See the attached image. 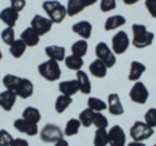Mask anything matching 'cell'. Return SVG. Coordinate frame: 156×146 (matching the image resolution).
Returning a JSON list of instances; mask_svg holds the SVG:
<instances>
[{"label":"cell","mask_w":156,"mask_h":146,"mask_svg":"<svg viewBox=\"0 0 156 146\" xmlns=\"http://www.w3.org/2000/svg\"><path fill=\"white\" fill-rule=\"evenodd\" d=\"M94 146H108V130L96 129L94 134Z\"/></svg>","instance_id":"34"},{"label":"cell","mask_w":156,"mask_h":146,"mask_svg":"<svg viewBox=\"0 0 156 146\" xmlns=\"http://www.w3.org/2000/svg\"><path fill=\"white\" fill-rule=\"evenodd\" d=\"M89 69H90L91 75L94 77H96V78H104V77L107 76V72H108L107 65L103 61H100L99 59H95L94 61H92L90 64V67H89Z\"/></svg>","instance_id":"23"},{"label":"cell","mask_w":156,"mask_h":146,"mask_svg":"<svg viewBox=\"0 0 156 146\" xmlns=\"http://www.w3.org/2000/svg\"><path fill=\"white\" fill-rule=\"evenodd\" d=\"M64 138V132L55 124H46L41 132V140L47 144H55Z\"/></svg>","instance_id":"7"},{"label":"cell","mask_w":156,"mask_h":146,"mask_svg":"<svg viewBox=\"0 0 156 146\" xmlns=\"http://www.w3.org/2000/svg\"><path fill=\"white\" fill-rule=\"evenodd\" d=\"M64 63H65V65H66L68 69L76 71V72L81 71V69H82V67H83V64H85L83 57L76 56V55H73V53H72V55H68V56L65 57Z\"/></svg>","instance_id":"25"},{"label":"cell","mask_w":156,"mask_h":146,"mask_svg":"<svg viewBox=\"0 0 156 146\" xmlns=\"http://www.w3.org/2000/svg\"><path fill=\"white\" fill-rule=\"evenodd\" d=\"M87 50H89V45L85 39H80V41H76L72 45V53L76 56H80V57H83Z\"/></svg>","instance_id":"32"},{"label":"cell","mask_w":156,"mask_h":146,"mask_svg":"<svg viewBox=\"0 0 156 146\" xmlns=\"http://www.w3.org/2000/svg\"><path fill=\"white\" fill-rule=\"evenodd\" d=\"M38 72L43 78L50 81V82H55L61 77V68L60 64L55 60L48 59L46 61H43L39 64L38 67Z\"/></svg>","instance_id":"3"},{"label":"cell","mask_w":156,"mask_h":146,"mask_svg":"<svg viewBox=\"0 0 156 146\" xmlns=\"http://www.w3.org/2000/svg\"><path fill=\"white\" fill-rule=\"evenodd\" d=\"M95 55L96 59L103 61L107 68H112L116 64V55L112 51V48L107 45L105 42H99L95 47Z\"/></svg>","instance_id":"5"},{"label":"cell","mask_w":156,"mask_h":146,"mask_svg":"<svg viewBox=\"0 0 156 146\" xmlns=\"http://www.w3.org/2000/svg\"><path fill=\"white\" fill-rule=\"evenodd\" d=\"M22 118L25 120H27V121H30V123L38 124L42 119V115H41V111H39L38 108L29 106L22 111Z\"/></svg>","instance_id":"26"},{"label":"cell","mask_w":156,"mask_h":146,"mask_svg":"<svg viewBox=\"0 0 156 146\" xmlns=\"http://www.w3.org/2000/svg\"><path fill=\"white\" fill-rule=\"evenodd\" d=\"M9 2H11V8H13L18 13L26 7V0H9Z\"/></svg>","instance_id":"41"},{"label":"cell","mask_w":156,"mask_h":146,"mask_svg":"<svg viewBox=\"0 0 156 146\" xmlns=\"http://www.w3.org/2000/svg\"><path fill=\"white\" fill-rule=\"evenodd\" d=\"M154 146H156V144H155V145H154Z\"/></svg>","instance_id":"48"},{"label":"cell","mask_w":156,"mask_h":146,"mask_svg":"<svg viewBox=\"0 0 156 146\" xmlns=\"http://www.w3.org/2000/svg\"><path fill=\"white\" fill-rule=\"evenodd\" d=\"M144 123L150 125L151 128H155L156 126V108H148L147 112L144 114Z\"/></svg>","instance_id":"37"},{"label":"cell","mask_w":156,"mask_h":146,"mask_svg":"<svg viewBox=\"0 0 156 146\" xmlns=\"http://www.w3.org/2000/svg\"><path fill=\"white\" fill-rule=\"evenodd\" d=\"M87 107L91 108L94 112H103V111L107 110V103L103 99L95 98V97H90L87 99Z\"/></svg>","instance_id":"33"},{"label":"cell","mask_w":156,"mask_h":146,"mask_svg":"<svg viewBox=\"0 0 156 146\" xmlns=\"http://www.w3.org/2000/svg\"><path fill=\"white\" fill-rule=\"evenodd\" d=\"M122 2L126 4V5H134V4L140 2V0H122Z\"/></svg>","instance_id":"45"},{"label":"cell","mask_w":156,"mask_h":146,"mask_svg":"<svg viewBox=\"0 0 156 146\" xmlns=\"http://www.w3.org/2000/svg\"><path fill=\"white\" fill-rule=\"evenodd\" d=\"M11 146H29V142L23 138H14Z\"/></svg>","instance_id":"42"},{"label":"cell","mask_w":156,"mask_h":146,"mask_svg":"<svg viewBox=\"0 0 156 146\" xmlns=\"http://www.w3.org/2000/svg\"><path fill=\"white\" fill-rule=\"evenodd\" d=\"M144 5H146V9L148 11L150 16L152 18H156V0H146Z\"/></svg>","instance_id":"40"},{"label":"cell","mask_w":156,"mask_h":146,"mask_svg":"<svg viewBox=\"0 0 156 146\" xmlns=\"http://www.w3.org/2000/svg\"><path fill=\"white\" fill-rule=\"evenodd\" d=\"M152 134L154 128H151L144 121H135L130 128V137L133 138V141H138V142H143V141L148 140Z\"/></svg>","instance_id":"4"},{"label":"cell","mask_w":156,"mask_h":146,"mask_svg":"<svg viewBox=\"0 0 156 146\" xmlns=\"http://www.w3.org/2000/svg\"><path fill=\"white\" fill-rule=\"evenodd\" d=\"M58 91L62 94V95H68V97H72L76 93L80 91V87H78V82L77 80H68V81H61L58 84Z\"/></svg>","instance_id":"21"},{"label":"cell","mask_w":156,"mask_h":146,"mask_svg":"<svg viewBox=\"0 0 156 146\" xmlns=\"http://www.w3.org/2000/svg\"><path fill=\"white\" fill-rule=\"evenodd\" d=\"M52 25L53 24L48 17L41 16V14H35V16L33 17V20H31V25L30 26L42 37V35H44V34L51 31Z\"/></svg>","instance_id":"9"},{"label":"cell","mask_w":156,"mask_h":146,"mask_svg":"<svg viewBox=\"0 0 156 146\" xmlns=\"http://www.w3.org/2000/svg\"><path fill=\"white\" fill-rule=\"evenodd\" d=\"M130 46V39L126 31H119L116 33L112 38V51L115 55H122L128 51Z\"/></svg>","instance_id":"8"},{"label":"cell","mask_w":156,"mask_h":146,"mask_svg":"<svg viewBox=\"0 0 156 146\" xmlns=\"http://www.w3.org/2000/svg\"><path fill=\"white\" fill-rule=\"evenodd\" d=\"M94 115L95 112L92 111L91 108H85L81 111V114L78 115V120H80V123L82 126H85V128H89V126L92 125V120H94Z\"/></svg>","instance_id":"31"},{"label":"cell","mask_w":156,"mask_h":146,"mask_svg":"<svg viewBox=\"0 0 156 146\" xmlns=\"http://www.w3.org/2000/svg\"><path fill=\"white\" fill-rule=\"evenodd\" d=\"M2 59H3V53H2V48H0V61H2Z\"/></svg>","instance_id":"47"},{"label":"cell","mask_w":156,"mask_h":146,"mask_svg":"<svg viewBox=\"0 0 156 146\" xmlns=\"http://www.w3.org/2000/svg\"><path fill=\"white\" fill-rule=\"evenodd\" d=\"M98 2V0H83V3H85V5L86 7H91V5H94V4Z\"/></svg>","instance_id":"46"},{"label":"cell","mask_w":156,"mask_h":146,"mask_svg":"<svg viewBox=\"0 0 156 146\" xmlns=\"http://www.w3.org/2000/svg\"><path fill=\"white\" fill-rule=\"evenodd\" d=\"M42 8L47 13V17L52 24H61L66 17V7L57 0H46L42 4Z\"/></svg>","instance_id":"2"},{"label":"cell","mask_w":156,"mask_h":146,"mask_svg":"<svg viewBox=\"0 0 156 146\" xmlns=\"http://www.w3.org/2000/svg\"><path fill=\"white\" fill-rule=\"evenodd\" d=\"M53 146H69V144H68V141L65 138H61V140H58L57 142L53 144Z\"/></svg>","instance_id":"43"},{"label":"cell","mask_w":156,"mask_h":146,"mask_svg":"<svg viewBox=\"0 0 156 146\" xmlns=\"http://www.w3.org/2000/svg\"><path fill=\"white\" fill-rule=\"evenodd\" d=\"M26 45L23 43V41L20 38V39H16L11 46H9V52H11V55L14 57V59H20V57H22V55L25 53L26 51Z\"/></svg>","instance_id":"29"},{"label":"cell","mask_w":156,"mask_h":146,"mask_svg":"<svg viewBox=\"0 0 156 146\" xmlns=\"http://www.w3.org/2000/svg\"><path fill=\"white\" fill-rule=\"evenodd\" d=\"M108 145L109 146H126L125 130L120 125H113L108 130Z\"/></svg>","instance_id":"10"},{"label":"cell","mask_w":156,"mask_h":146,"mask_svg":"<svg viewBox=\"0 0 156 146\" xmlns=\"http://www.w3.org/2000/svg\"><path fill=\"white\" fill-rule=\"evenodd\" d=\"M107 110L113 116H120L124 114V106H122V102H121L119 94L112 93L108 95V99H107Z\"/></svg>","instance_id":"12"},{"label":"cell","mask_w":156,"mask_h":146,"mask_svg":"<svg viewBox=\"0 0 156 146\" xmlns=\"http://www.w3.org/2000/svg\"><path fill=\"white\" fill-rule=\"evenodd\" d=\"M44 52H46V55L48 56V59L55 60V61H57V63L64 61L65 57H66L65 48L62 47V46H56V45L47 46V47L44 48Z\"/></svg>","instance_id":"16"},{"label":"cell","mask_w":156,"mask_h":146,"mask_svg":"<svg viewBox=\"0 0 156 146\" xmlns=\"http://www.w3.org/2000/svg\"><path fill=\"white\" fill-rule=\"evenodd\" d=\"M76 80L78 82V87H80V91L82 94L90 95L91 93V81L89 78V75L85 71H78L76 72Z\"/></svg>","instance_id":"17"},{"label":"cell","mask_w":156,"mask_h":146,"mask_svg":"<svg viewBox=\"0 0 156 146\" xmlns=\"http://www.w3.org/2000/svg\"><path fill=\"white\" fill-rule=\"evenodd\" d=\"M92 125L96 126V129H107L108 128V119L101 112H95L94 120H92Z\"/></svg>","instance_id":"35"},{"label":"cell","mask_w":156,"mask_h":146,"mask_svg":"<svg viewBox=\"0 0 156 146\" xmlns=\"http://www.w3.org/2000/svg\"><path fill=\"white\" fill-rule=\"evenodd\" d=\"M13 126L18 130L20 133H23V134H27V136H37L38 132H39L38 130V124L30 123V121L25 120L23 118L14 120Z\"/></svg>","instance_id":"11"},{"label":"cell","mask_w":156,"mask_h":146,"mask_svg":"<svg viewBox=\"0 0 156 146\" xmlns=\"http://www.w3.org/2000/svg\"><path fill=\"white\" fill-rule=\"evenodd\" d=\"M34 94V85L29 78H22L16 90V95L22 99H27Z\"/></svg>","instance_id":"19"},{"label":"cell","mask_w":156,"mask_h":146,"mask_svg":"<svg viewBox=\"0 0 156 146\" xmlns=\"http://www.w3.org/2000/svg\"><path fill=\"white\" fill-rule=\"evenodd\" d=\"M16 100H17V95L13 91L4 90L0 93V107L4 111H7V112L13 110L14 104H16Z\"/></svg>","instance_id":"14"},{"label":"cell","mask_w":156,"mask_h":146,"mask_svg":"<svg viewBox=\"0 0 156 146\" xmlns=\"http://www.w3.org/2000/svg\"><path fill=\"white\" fill-rule=\"evenodd\" d=\"M146 69H147V68H146V65L142 61H136V60L131 61L130 63V69H129V76H128L129 81H133V82L139 81L140 77L144 75Z\"/></svg>","instance_id":"18"},{"label":"cell","mask_w":156,"mask_h":146,"mask_svg":"<svg viewBox=\"0 0 156 146\" xmlns=\"http://www.w3.org/2000/svg\"><path fill=\"white\" fill-rule=\"evenodd\" d=\"M81 123L78 119H69L65 124V129H64V136L66 137H72V136H76L81 129Z\"/></svg>","instance_id":"30"},{"label":"cell","mask_w":156,"mask_h":146,"mask_svg":"<svg viewBox=\"0 0 156 146\" xmlns=\"http://www.w3.org/2000/svg\"><path fill=\"white\" fill-rule=\"evenodd\" d=\"M129 97H130V100L134 102V103L144 104V103H147L150 93H148V89L146 87V85L143 84V82L136 81V82H134L133 87L130 89Z\"/></svg>","instance_id":"6"},{"label":"cell","mask_w":156,"mask_h":146,"mask_svg":"<svg viewBox=\"0 0 156 146\" xmlns=\"http://www.w3.org/2000/svg\"><path fill=\"white\" fill-rule=\"evenodd\" d=\"M18 17H20V13L17 11H14V9L11 8V7L4 8L3 11L0 12V21L5 24V26H8V27L16 26V24L18 21Z\"/></svg>","instance_id":"13"},{"label":"cell","mask_w":156,"mask_h":146,"mask_svg":"<svg viewBox=\"0 0 156 146\" xmlns=\"http://www.w3.org/2000/svg\"><path fill=\"white\" fill-rule=\"evenodd\" d=\"M117 7L116 0H100V11L101 12H111L115 11Z\"/></svg>","instance_id":"39"},{"label":"cell","mask_w":156,"mask_h":146,"mask_svg":"<svg viewBox=\"0 0 156 146\" xmlns=\"http://www.w3.org/2000/svg\"><path fill=\"white\" fill-rule=\"evenodd\" d=\"M13 136L5 129L0 130V146H11V144L13 142Z\"/></svg>","instance_id":"38"},{"label":"cell","mask_w":156,"mask_h":146,"mask_svg":"<svg viewBox=\"0 0 156 146\" xmlns=\"http://www.w3.org/2000/svg\"><path fill=\"white\" fill-rule=\"evenodd\" d=\"M131 31H133V41L131 45L138 50L142 48H147L154 43L155 34L152 31L147 30V27L143 24H134L131 26Z\"/></svg>","instance_id":"1"},{"label":"cell","mask_w":156,"mask_h":146,"mask_svg":"<svg viewBox=\"0 0 156 146\" xmlns=\"http://www.w3.org/2000/svg\"><path fill=\"white\" fill-rule=\"evenodd\" d=\"M126 24V18L121 14H113V16H109L104 22V30L105 31H112L116 30L121 26H124Z\"/></svg>","instance_id":"22"},{"label":"cell","mask_w":156,"mask_h":146,"mask_svg":"<svg viewBox=\"0 0 156 146\" xmlns=\"http://www.w3.org/2000/svg\"><path fill=\"white\" fill-rule=\"evenodd\" d=\"M22 77H18V76H14V75H11V73H8V75L4 76L3 78V84L5 86V90H9V91H13L14 94H16V90L20 85V82H21Z\"/></svg>","instance_id":"28"},{"label":"cell","mask_w":156,"mask_h":146,"mask_svg":"<svg viewBox=\"0 0 156 146\" xmlns=\"http://www.w3.org/2000/svg\"><path fill=\"white\" fill-rule=\"evenodd\" d=\"M72 30L73 33H76L77 35H80L82 39L87 41L89 38L91 37V33H92V25L91 22L89 21H80V22H76L74 25L72 26Z\"/></svg>","instance_id":"15"},{"label":"cell","mask_w":156,"mask_h":146,"mask_svg":"<svg viewBox=\"0 0 156 146\" xmlns=\"http://www.w3.org/2000/svg\"><path fill=\"white\" fill-rule=\"evenodd\" d=\"M126 146H146L144 142H138V141H131V142H129Z\"/></svg>","instance_id":"44"},{"label":"cell","mask_w":156,"mask_h":146,"mask_svg":"<svg viewBox=\"0 0 156 146\" xmlns=\"http://www.w3.org/2000/svg\"><path fill=\"white\" fill-rule=\"evenodd\" d=\"M21 39L27 47H35L39 43V41H41V35L30 26V27H26L21 33Z\"/></svg>","instance_id":"20"},{"label":"cell","mask_w":156,"mask_h":146,"mask_svg":"<svg viewBox=\"0 0 156 146\" xmlns=\"http://www.w3.org/2000/svg\"><path fill=\"white\" fill-rule=\"evenodd\" d=\"M73 103V98L72 97H68V95H58L56 100H55V110L57 114H62L69 108L70 104Z\"/></svg>","instance_id":"27"},{"label":"cell","mask_w":156,"mask_h":146,"mask_svg":"<svg viewBox=\"0 0 156 146\" xmlns=\"http://www.w3.org/2000/svg\"><path fill=\"white\" fill-rule=\"evenodd\" d=\"M86 8L83 0H68L66 4V16L74 17L77 14H80L83 9Z\"/></svg>","instance_id":"24"},{"label":"cell","mask_w":156,"mask_h":146,"mask_svg":"<svg viewBox=\"0 0 156 146\" xmlns=\"http://www.w3.org/2000/svg\"><path fill=\"white\" fill-rule=\"evenodd\" d=\"M2 41L8 46H11L12 43L16 41V35H14V29L13 27H8L7 26L2 31Z\"/></svg>","instance_id":"36"}]
</instances>
